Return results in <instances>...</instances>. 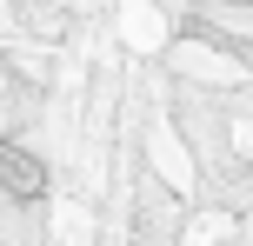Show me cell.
<instances>
[{
	"label": "cell",
	"mask_w": 253,
	"mask_h": 246,
	"mask_svg": "<svg viewBox=\"0 0 253 246\" xmlns=\"http://www.w3.org/2000/svg\"><path fill=\"white\" fill-rule=\"evenodd\" d=\"M0 186H7L13 200H40V193H47V167H40L27 146L0 140Z\"/></svg>",
	"instance_id": "cell-1"
}]
</instances>
